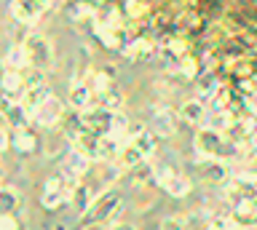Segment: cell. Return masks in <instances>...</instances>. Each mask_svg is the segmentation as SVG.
I'll list each match as a JSON object with an SVG mask.
<instances>
[{
	"label": "cell",
	"instance_id": "obj_20",
	"mask_svg": "<svg viewBox=\"0 0 257 230\" xmlns=\"http://www.w3.org/2000/svg\"><path fill=\"white\" fill-rule=\"evenodd\" d=\"M128 142H132V145H134V147H137V150H140V153L145 155V161H150V158L156 155L158 137H156V134H153L150 129H142L140 134H137V137H132Z\"/></svg>",
	"mask_w": 257,
	"mask_h": 230
},
{
	"label": "cell",
	"instance_id": "obj_29",
	"mask_svg": "<svg viewBox=\"0 0 257 230\" xmlns=\"http://www.w3.org/2000/svg\"><path fill=\"white\" fill-rule=\"evenodd\" d=\"M8 147H11V134H8L6 126H0V155H3Z\"/></svg>",
	"mask_w": 257,
	"mask_h": 230
},
{
	"label": "cell",
	"instance_id": "obj_10",
	"mask_svg": "<svg viewBox=\"0 0 257 230\" xmlns=\"http://www.w3.org/2000/svg\"><path fill=\"white\" fill-rule=\"evenodd\" d=\"M67 102H70V107H72V110L83 113V110H88V107H94V105H96V94H94V89H91V86H88L86 81H75V83L70 86Z\"/></svg>",
	"mask_w": 257,
	"mask_h": 230
},
{
	"label": "cell",
	"instance_id": "obj_13",
	"mask_svg": "<svg viewBox=\"0 0 257 230\" xmlns=\"http://www.w3.org/2000/svg\"><path fill=\"white\" fill-rule=\"evenodd\" d=\"M198 166V174L204 182H214V185H220V182H228V166H225V161H220V158H214V161H196Z\"/></svg>",
	"mask_w": 257,
	"mask_h": 230
},
{
	"label": "cell",
	"instance_id": "obj_8",
	"mask_svg": "<svg viewBox=\"0 0 257 230\" xmlns=\"http://www.w3.org/2000/svg\"><path fill=\"white\" fill-rule=\"evenodd\" d=\"M64 113H67V110H64V102L51 94V97H48L43 105H40L35 113H32V121H38L40 126H59L62 118H64Z\"/></svg>",
	"mask_w": 257,
	"mask_h": 230
},
{
	"label": "cell",
	"instance_id": "obj_7",
	"mask_svg": "<svg viewBox=\"0 0 257 230\" xmlns=\"http://www.w3.org/2000/svg\"><path fill=\"white\" fill-rule=\"evenodd\" d=\"M88 158L86 155H80L78 150H70L67 155H64V161H62V166H59V177L64 179V182H70L72 187L78 185V182H83V177H86V171H88Z\"/></svg>",
	"mask_w": 257,
	"mask_h": 230
},
{
	"label": "cell",
	"instance_id": "obj_26",
	"mask_svg": "<svg viewBox=\"0 0 257 230\" xmlns=\"http://www.w3.org/2000/svg\"><path fill=\"white\" fill-rule=\"evenodd\" d=\"M180 73H182L185 78H196V75L201 73V70H198V62L185 54V57H180Z\"/></svg>",
	"mask_w": 257,
	"mask_h": 230
},
{
	"label": "cell",
	"instance_id": "obj_22",
	"mask_svg": "<svg viewBox=\"0 0 257 230\" xmlns=\"http://www.w3.org/2000/svg\"><path fill=\"white\" fill-rule=\"evenodd\" d=\"M51 97V89H48V83H43V86H32V89H27L24 91V97H22V105L30 110V113H35V110L43 105V102Z\"/></svg>",
	"mask_w": 257,
	"mask_h": 230
},
{
	"label": "cell",
	"instance_id": "obj_12",
	"mask_svg": "<svg viewBox=\"0 0 257 230\" xmlns=\"http://www.w3.org/2000/svg\"><path fill=\"white\" fill-rule=\"evenodd\" d=\"M230 217L236 219L238 225H244L246 230L257 227V195H249V198H244V201L233 203V214H230Z\"/></svg>",
	"mask_w": 257,
	"mask_h": 230
},
{
	"label": "cell",
	"instance_id": "obj_9",
	"mask_svg": "<svg viewBox=\"0 0 257 230\" xmlns=\"http://www.w3.org/2000/svg\"><path fill=\"white\" fill-rule=\"evenodd\" d=\"M115 115L118 113H112V110H107V107L94 105V107L83 110V126H86V129H91V131H96V134H110Z\"/></svg>",
	"mask_w": 257,
	"mask_h": 230
},
{
	"label": "cell",
	"instance_id": "obj_2",
	"mask_svg": "<svg viewBox=\"0 0 257 230\" xmlns=\"http://www.w3.org/2000/svg\"><path fill=\"white\" fill-rule=\"evenodd\" d=\"M120 211H123V201H120V193L115 190H102L99 195L91 201V206L80 214V225L83 227H96V225H115Z\"/></svg>",
	"mask_w": 257,
	"mask_h": 230
},
{
	"label": "cell",
	"instance_id": "obj_21",
	"mask_svg": "<svg viewBox=\"0 0 257 230\" xmlns=\"http://www.w3.org/2000/svg\"><path fill=\"white\" fill-rule=\"evenodd\" d=\"M67 17L75 22V25H86V22H91L96 25V9L91 3H86V0H78V3H72L67 9Z\"/></svg>",
	"mask_w": 257,
	"mask_h": 230
},
{
	"label": "cell",
	"instance_id": "obj_11",
	"mask_svg": "<svg viewBox=\"0 0 257 230\" xmlns=\"http://www.w3.org/2000/svg\"><path fill=\"white\" fill-rule=\"evenodd\" d=\"M150 131L156 134L158 139L172 137L177 131V113L172 107H158L156 115H153V121H150Z\"/></svg>",
	"mask_w": 257,
	"mask_h": 230
},
{
	"label": "cell",
	"instance_id": "obj_16",
	"mask_svg": "<svg viewBox=\"0 0 257 230\" xmlns=\"http://www.w3.org/2000/svg\"><path fill=\"white\" fill-rule=\"evenodd\" d=\"M3 121L8 129H14V131H22V129H30V121H32V113L27 107L22 105V102H14L11 107H8V113L3 115Z\"/></svg>",
	"mask_w": 257,
	"mask_h": 230
},
{
	"label": "cell",
	"instance_id": "obj_1",
	"mask_svg": "<svg viewBox=\"0 0 257 230\" xmlns=\"http://www.w3.org/2000/svg\"><path fill=\"white\" fill-rule=\"evenodd\" d=\"M193 150H196V161H228V158L241 155L236 142H228L222 131H217L214 126H201L198 134L193 137Z\"/></svg>",
	"mask_w": 257,
	"mask_h": 230
},
{
	"label": "cell",
	"instance_id": "obj_5",
	"mask_svg": "<svg viewBox=\"0 0 257 230\" xmlns=\"http://www.w3.org/2000/svg\"><path fill=\"white\" fill-rule=\"evenodd\" d=\"M72 187L70 182H64L59 174L56 177H48L43 182V190H40V206L48 211H54V209H59V206L64 203H70V195H72Z\"/></svg>",
	"mask_w": 257,
	"mask_h": 230
},
{
	"label": "cell",
	"instance_id": "obj_34",
	"mask_svg": "<svg viewBox=\"0 0 257 230\" xmlns=\"http://www.w3.org/2000/svg\"><path fill=\"white\" fill-rule=\"evenodd\" d=\"M91 230H94V227H91ZM107 230H110V227H107Z\"/></svg>",
	"mask_w": 257,
	"mask_h": 230
},
{
	"label": "cell",
	"instance_id": "obj_17",
	"mask_svg": "<svg viewBox=\"0 0 257 230\" xmlns=\"http://www.w3.org/2000/svg\"><path fill=\"white\" fill-rule=\"evenodd\" d=\"M206 105H204V99H188L185 105L180 107V118L185 123H193V126H204L206 121Z\"/></svg>",
	"mask_w": 257,
	"mask_h": 230
},
{
	"label": "cell",
	"instance_id": "obj_30",
	"mask_svg": "<svg viewBox=\"0 0 257 230\" xmlns=\"http://www.w3.org/2000/svg\"><path fill=\"white\" fill-rule=\"evenodd\" d=\"M14 102H16V99H11L6 91H0V115H6V113H8V107H11Z\"/></svg>",
	"mask_w": 257,
	"mask_h": 230
},
{
	"label": "cell",
	"instance_id": "obj_25",
	"mask_svg": "<svg viewBox=\"0 0 257 230\" xmlns=\"http://www.w3.org/2000/svg\"><path fill=\"white\" fill-rule=\"evenodd\" d=\"M96 105H99V107H107V110H112V113H118L120 105H123V94H120L115 86H112L110 91H104L102 97H96Z\"/></svg>",
	"mask_w": 257,
	"mask_h": 230
},
{
	"label": "cell",
	"instance_id": "obj_19",
	"mask_svg": "<svg viewBox=\"0 0 257 230\" xmlns=\"http://www.w3.org/2000/svg\"><path fill=\"white\" fill-rule=\"evenodd\" d=\"M3 65H6V70H19V73H24V70L30 67V59H27V49H24V43H14L11 49L6 51Z\"/></svg>",
	"mask_w": 257,
	"mask_h": 230
},
{
	"label": "cell",
	"instance_id": "obj_27",
	"mask_svg": "<svg viewBox=\"0 0 257 230\" xmlns=\"http://www.w3.org/2000/svg\"><path fill=\"white\" fill-rule=\"evenodd\" d=\"M161 230H185V219L182 217H166L161 222Z\"/></svg>",
	"mask_w": 257,
	"mask_h": 230
},
{
	"label": "cell",
	"instance_id": "obj_23",
	"mask_svg": "<svg viewBox=\"0 0 257 230\" xmlns=\"http://www.w3.org/2000/svg\"><path fill=\"white\" fill-rule=\"evenodd\" d=\"M94 198H96V193H94V190L88 187L86 182H78V185H75V190H72V195H70V203L75 206V209H78L80 214H83V211L88 209V206H91V201H94Z\"/></svg>",
	"mask_w": 257,
	"mask_h": 230
},
{
	"label": "cell",
	"instance_id": "obj_31",
	"mask_svg": "<svg viewBox=\"0 0 257 230\" xmlns=\"http://www.w3.org/2000/svg\"><path fill=\"white\" fill-rule=\"evenodd\" d=\"M225 230H246V227H244V225H238V222L233 219V217H228V222H225Z\"/></svg>",
	"mask_w": 257,
	"mask_h": 230
},
{
	"label": "cell",
	"instance_id": "obj_3",
	"mask_svg": "<svg viewBox=\"0 0 257 230\" xmlns=\"http://www.w3.org/2000/svg\"><path fill=\"white\" fill-rule=\"evenodd\" d=\"M153 179H156L172 198H185V195H190V190H193V179H188L185 174H180L169 163H158L156 169H153Z\"/></svg>",
	"mask_w": 257,
	"mask_h": 230
},
{
	"label": "cell",
	"instance_id": "obj_28",
	"mask_svg": "<svg viewBox=\"0 0 257 230\" xmlns=\"http://www.w3.org/2000/svg\"><path fill=\"white\" fill-rule=\"evenodd\" d=\"M0 230H22L16 214H14V217H0Z\"/></svg>",
	"mask_w": 257,
	"mask_h": 230
},
{
	"label": "cell",
	"instance_id": "obj_4",
	"mask_svg": "<svg viewBox=\"0 0 257 230\" xmlns=\"http://www.w3.org/2000/svg\"><path fill=\"white\" fill-rule=\"evenodd\" d=\"M24 49H27V59H30V67L35 70H46L51 67L54 62V51H51V41L43 35V33H27V38H24Z\"/></svg>",
	"mask_w": 257,
	"mask_h": 230
},
{
	"label": "cell",
	"instance_id": "obj_6",
	"mask_svg": "<svg viewBox=\"0 0 257 230\" xmlns=\"http://www.w3.org/2000/svg\"><path fill=\"white\" fill-rule=\"evenodd\" d=\"M48 6H51V0H11V17L22 27H30L43 17Z\"/></svg>",
	"mask_w": 257,
	"mask_h": 230
},
{
	"label": "cell",
	"instance_id": "obj_32",
	"mask_svg": "<svg viewBox=\"0 0 257 230\" xmlns=\"http://www.w3.org/2000/svg\"><path fill=\"white\" fill-rule=\"evenodd\" d=\"M110 230H137V227L128 225V222H115V225H110Z\"/></svg>",
	"mask_w": 257,
	"mask_h": 230
},
{
	"label": "cell",
	"instance_id": "obj_24",
	"mask_svg": "<svg viewBox=\"0 0 257 230\" xmlns=\"http://www.w3.org/2000/svg\"><path fill=\"white\" fill-rule=\"evenodd\" d=\"M123 54L128 59H148L153 54V43L148 41V38H134V41H128L123 46Z\"/></svg>",
	"mask_w": 257,
	"mask_h": 230
},
{
	"label": "cell",
	"instance_id": "obj_33",
	"mask_svg": "<svg viewBox=\"0 0 257 230\" xmlns=\"http://www.w3.org/2000/svg\"><path fill=\"white\" fill-rule=\"evenodd\" d=\"M3 187H6V185H3V179H0V190H3Z\"/></svg>",
	"mask_w": 257,
	"mask_h": 230
},
{
	"label": "cell",
	"instance_id": "obj_15",
	"mask_svg": "<svg viewBox=\"0 0 257 230\" xmlns=\"http://www.w3.org/2000/svg\"><path fill=\"white\" fill-rule=\"evenodd\" d=\"M11 147L19 155H35L38 150H40V139L30 129H22V131H14L11 134Z\"/></svg>",
	"mask_w": 257,
	"mask_h": 230
},
{
	"label": "cell",
	"instance_id": "obj_14",
	"mask_svg": "<svg viewBox=\"0 0 257 230\" xmlns=\"http://www.w3.org/2000/svg\"><path fill=\"white\" fill-rule=\"evenodd\" d=\"M0 91H6L11 99L22 102L24 91H27V86H24V73H19V70H6L3 78H0Z\"/></svg>",
	"mask_w": 257,
	"mask_h": 230
},
{
	"label": "cell",
	"instance_id": "obj_18",
	"mask_svg": "<svg viewBox=\"0 0 257 230\" xmlns=\"http://www.w3.org/2000/svg\"><path fill=\"white\" fill-rule=\"evenodd\" d=\"M19 209H22L19 190L6 185L3 190H0V217H14V214H19Z\"/></svg>",
	"mask_w": 257,
	"mask_h": 230
}]
</instances>
